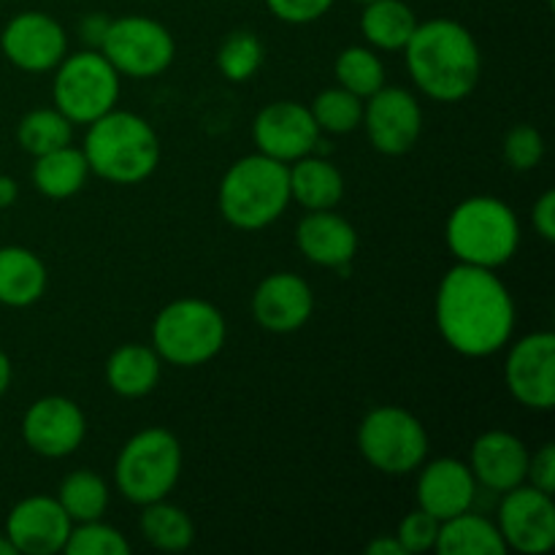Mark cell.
I'll return each instance as SVG.
<instances>
[{
    "mask_svg": "<svg viewBox=\"0 0 555 555\" xmlns=\"http://www.w3.org/2000/svg\"><path fill=\"white\" fill-rule=\"evenodd\" d=\"M434 318L450 350L488 358L513 339L515 301L496 271L459 263L439 282Z\"/></svg>",
    "mask_w": 555,
    "mask_h": 555,
    "instance_id": "1",
    "label": "cell"
},
{
    "mask_svg": "<svg viewBox=\"0 0 555 555\" xmlns=\"http://www.w3.org/2000/svg\"><path fill=\"white\" fill-rule=\"evenodd\" d=\"M404 57L417 90L439 103L469 98L482 74L480 47L455 20L417 22L404 47Z\"/></svg>",
    "mask_w": 555,
    "mask_h": 555,
    "instance_id": "2",
    "label": "cell"
},
{
    "mask_svg": "<svg viewBox=\"0 0 555 555\" xmlns=\"http://www.w3.org/2000/svg\"><path fill=\"white\" fill-rule=\"evenodd\" d=\"M81 152L95 177L112 184H139L160 163V139L144 117L112 108L87 125Z\"/></svg>",
    "mask_w": 555,
    "mask_h": 555,
    "instance_id": "3",
    "label": "cell"
},
{
    "mask_svg": "<svg viewBox=\"0 0 555 555\" xmlns=\"http://www.w3.org/2000/svg\"><path fill=\"white\" fill-rule=\"evenodd\" d=\"M287 204H291L287 166L260 152L233 163L217 193L220 215L238 231H263L285 215Z\"/></svg>",
    "mask_w": 555,
    "mask_h": 555,
    "instance_id": "4",
    "label": "cell"
},
{
    "mask_svg": "<svg viewBox=\"0 0 555 555\" xmlns=\"http://www.w3.org/2000/svg\"><path fill=\"white\" fill-rule=\"evenodd\" d=\"M444 238L459 263L496 271L518 253L520 225L502 198L472 195L450 211Z\"/></svg>",
    "mask_w": 555,
    "mask_h": 555,
    "instance_id": "5",
    "label": "cell"
},
{
    "mask_svg": "<svg viewBox=\"0 0 555 555\" xmlns=\"http://www.w3.org/2000/svg\"><path fill=\"white\" fill-rule=\"evenodd\" d=\"M228 325L220 309L204 298H179L152 323V347L171 366H204L225 347Z\"/></svg>",
    "mask_w": 555,
    "mask_h": 555,
    "instance_id": "6",
    "label": "cell"
},
{
    "mask_svg": "<svg viewBox=\"0 0 555 555\" xmlns=\"http://www.w3.org/2000/svg\"><path fill=\"white\" fill-rule=\"evenodd\" d=\"M182 475V444L166 428H144L125 442L114 464V482L130 504L160 502Z\"/></svg>",
    "mask_w": 555,
    "mask_h": 555,
    "instance_id": "7",
    "label": "cell"
},
{
    "mask_svg": "<svg viewBox=\"0 0 555 555\" xmlns=\"http://www.w3.org/2000/svg\"><path fill=\"white\" fill-rule=\"evenodd\" d=\"M54 70V108L74 125L95 122L117 106L119 74L98 49L65 54Z\"/></svg>",
    "mask_w": 555,
    "mask_h": 555,
    "instance_id": "8",
    "label": "cell"
},
{
    "mask_svg": "<svg viewBox=\"0 0 555 555\" xmlns=\"http://www.w3.org/2000/svg\"><path fill=\"white\" fill-rule=\"evenodd\" d=\"M358 448L366 464L383 475H410L426 464L428 434L412 412L377 406L358 428Z\"/></svg>",
    "mask_w": 555,
    "mask_h": 555,
    "instance_id": "9",
    "label": "cell"
},
{
    "mask_svg": "<svg viewBox=\"0 0 555 555\" xmlns=\"http://www.w3.org/2000/svg\"><path fill=\"white\" fill-rule=\"evenodd\" d=\"M98 52L117 68L119 76L152 79L160 76L177 57V43L166 25L150 16L112 20Z\"/></svg>",
    "mask_w": 555,
    "mask_h": 555,
    "instance_id": "10",
    "label": "cell"
},
{
    "mask_svg": "<svg viewBox=\"0 0 555 555\" xmlns=\"http://www.w3.org/2000/svg\"><path fill=\"white\" fill-rule=\"evenodd\" d=\"M504 383L513 399L526 410L551 412L555 406V336L537 331L509 347L504 361Z\"/></svg>",
    "mask_w": 555,
    "mask_h": 555,
    "instance_id": "11",
    "label": "cell"
},
{
    "mask_svg": "<svg viewBox=\"0 0 555 555\" xmlns=\"http://www.w3.org/2000/svg\"><path fill=\"white\" fill-rule=\"evenodd\" d=\"M499 504V534L507 551L542 555L555 545V504L551 493L534 486H518L502 493Z\"/></svg>",
    "mask_w": 555,
    "mask_h": 555,
    "instance_id": "12",
    "label": "cell"
},
{
    "mask_svg": "<svg viewBox=\"0 0 555 555\" xmlns=\"http://www.w3.org/2000/svg\"><path fill=\"white\" fill-rule=\"evenodd\" d=\"M369 141L390 157L406 155L423 133V108L404 87H379L363 101V119Z\"/></svg>",
    "mask_w": 555,
    "mask_h": 555,
    "instance_id": "13",
    "label": "cell"
},
{
    "mask_svg": "<svg viewBox=\"0 0 555 555\" xmlns=\"http://www.w3.org/2000/svg\"><path fill=\"white\" fill-rule=\"evenodd\" d=\"M0 49L20 70L47 74L68 54V36L54 16L43 11H22L0 33Z\"/></svg>",
    "mask_w": 555,
    "mask_h": 555,
    "instance_id": "14",
    "label": "cell"
},
{
    "mask_svg": "<svg viewBox=\"0 0 555 555\" xmlns=\"http://www.w3.org/2000/svg\"><path fill=\"white\" fill-rule=\"evenodd\" d=\"M320 133L323 130L314 122L309 106L296 101H274L258 112L253 122V139L258 152L274 160L296 163L298 157H307L318 150Z\"/></svg>",
    "mask_w": 555,
    "mask_h": 555,
    "instance_id": "15",
    "label": "cell"
},
{
    "mask_svg": "<svg viewBox=\"0 0 555 555\" xmlns=\"http://www.w3.org/2000/svg\"><path fill=\"white\" fill-rule=\"evenodd\" d=\"M87 421L79 404L65 396H43L22 417V439L43 459H65L85 442Z\"/></svg>",
    "mask_w": 555,
    "mask_h": 555,
    "instance_id": "16",
    "label": "cell"
},
{
    "mask_svg": "<svg viewBox=\"0 0 555 555\" xmlns=\"http://www.w3.org/2000/svg\"><path fill=\"white\" fill-rule=\"evenodd\" d=\"M70 518L54 496H27L5 518V537L16 553L54 555L63 553L70 534Z\"/></svg>",
    "mask_w": 555,
    "mask_h": 555,
    "instance_id": "17",
    "label": "cell"
},
{
    "mask_svg": "<svg viewBox=\"0 0 555 555\" xmlns=\"http://www.w3.org/2000/svg\"><path fill=\"white\" fill-rule=\"evenodd\" d=\"M314 312V293L307 280L291 271L266 276L253 296L255 323L271 334H293L304 328Z\"/></svg>",
    "mask_w": 555,
    "mask_h": 555,
    "instance_id": "18",
    "label": "cell"
},
{
    "mask_svg": "<svg viewBox=\"0 0 555 555\" xmlns=\"http://www.w3.org/2000/svg\"><path fill=\"white\" fill-rule=\"evenodd\" d=\"M477 496V480L469 464L459 459H439L421 466L417 477V507L442 524L472 509Z\"/></svg>",
    "mask_w": 555,
    "mask_h": 555,
    "instance_id": "19",
    "label": "cell"
},
{
    "mask_svg": "<svg viewBox=\"0 0 555 555\" xmlns=\"http://www.w3.org/2000/svg\"><path fill=\"white\" fill-rule=\"evenodd\" d=\"M529 455V448L515 434L486 431L472 444L469 469L477 486L493 493H507L526 482Z\"/></svg>",
    "mask_w": 555,
    "mask_h": 555,
    "instance_id": "20",
    "label": "cell"
},
{
    "mask_svg": "<svg viewBox=\"0 0 555 555\" xmlns=\"http://www.w3.org/2000/svg\"><path fill=\"white\" fill-rule=\"evenodd\" d=\"M296 244L309 263L336 269L347 276V269L358 253V233L336 211L318 209L307 211V217L298 222Z\"/></svg>",
    "mask_w": 555,
    "mask_h": 555,
    "instance_id": "21",
    "label": "cell"
},
{
    "mask_svg": "<svg viewBox=\"0 0 555 555\" xmlns=\"http://www.w3.org/2000/svg\"><path fill=\"white\" fill-rule=\"evenodd\" d=\"M291 179V201L304 206L307 211L334 209L345 195V177L339 168L325 157H298L287 166Z\"/></svg>",
    "mask_w": 555,
    "mask_h": 555,
    "instance_id": "22",
    "label": "cell"
},
{
    "mask_svg": "<svg viewBox=\"0 0 555 555\" xmlns=\"http://www.w3.org/2000/svg\"><path fill=\"white\" fill-rule=\"evenodd\" d=\"M47 291V266L25 247H0V304L25 309Z\"/></svg>",
    "mask_w": 555,
    "mask_h": 555,
    "instance_id": "23",
    "label": "cell"
},
{
    "mask_svg": "<svg viewBox=\"0 0 555 555\" xmlns=\"http://www.w3.org/2000/svg\"><path fill=\"white\" fill-rule=\"evenodd\" d=\"M160 356L155 347L122 345L108 356L106 383L122 399H141L160 383Z\"/></svg>",
    "mask_w": 555,
    "mask_h": 555,
    "instance_id": "24",
    "label": "cell"
},
{
    "mask_svg": "<svg viewBox=\"0 0 555 555\" xmlns=\"http://www.w3.org/2000/svg\"><path fill=\"white\" fill-rule=\"evenodd\" d=\"M434 551L439 555H504L507 545H504L496 524L466 509V513L439 524Z\"/></svg>",
    "mask_w": 555,
    "mask_h": 555,
    "instance_id": "25",
    "label": "cell"
},
{
    "mask_svg": "<svg viewBox=\"0 0 555 555\" xmlns=\"http://www.w3.org/2000/svg\"><path fill=\"white\" fill-rule=\"evenodd\" d=\"M87 177H90V166L85 160V152L70 144L38 155L36 166H33V182H36L38 193L52 201H65L79 193Z\"/></svg>",
    "mask_w": 555,
    "mask_h": 555,
    "instance_id": "26",
    "label": "cell"
},
{
    "mask_svg": "<svg viewBox=\"0 0 555 555\" xmlns=\"http://www.w3.org/2000/svg\"><path fill=\"white\" fill-rule=\"evenodd\" d=\"M415 27V14L401 0H374V3H366L361 14L363 38L383 52H401Z\"/></svg>",
    "mask_w": 555,
    "mask_h": 555,
    "instance_id": "27",
    "label": "cell"
},
{
    "mask_svg": "<svg viewBox=\"0 0 555 555\" xmlns=\"http://www.w3.org/2000/svg\"><path fill=\"white\" fill-rule=\"evenodd\" d=\"M144 513H141V534L157 551L179 553L188 551L195 540V526L190 520V515L184 513L177 504H168L166 499L160 502L144 504Z\"/></svg>",
    "mask_w": 555,
    "mask_h": 555,
    "instance_id": "28",
    "label": "cell"
},
{
    "mask_svg": "<svg viewBox=\"0 0 555 555\" xmlns=\"http://www.w3.org/2000/svg\"><path fill=\"white\" fill-rule=\"evenodd\" d=\"M54 499L65 509L70 524H87V520L103 518L108 507V488L95 472L76 469L65 477Z\"/></svg>",
    "mask_w": 555,
    "mask_h": 555,
    "instance_id": "29",
    "label": "cell"
},
{
    "mask_svg": "<svg viewBox=\"0 0 555 555\" xmlns=\"http://www.w3.org/2000/svg\"><path fill=\"white\" fill-rule=\"evenodd\" d=\"M70 139H74V122L63 117L57 108L27 112L20 119V128H16V141L33 157L47 155V152L60 150V146H68Z\"/></svg>",
    "mask_w": 555,
    "mask_h": 555,
    "instance_id": "30",
    "label": "cell"
},
{
    "mask_svg": "<svg viewBox=\"0 0 555 555\" xmlns=\"http://www.w3.org/2000/svg\"><path fill=\"white\" fill-rule=\"evenodd\" d=\"M334 70L336 79H339V87L350 90L352 95L363 98V101L385 85L383 60L366 47H347L345 52L336 57Z\"/></svg>",
    "mask_w": 555,
    "mask_h": 555,
    "instance_id": "31",
    "label": "cell"
},
{
    "mask_svg": "<svg viewBox=\"0 0 555 555\" xmlns=\"http://www.w3.org/2000/svg\"><path fill=\"white\" fill-rule=\"evenodd\" d=\"M314 122L325 133H352L356 128H361L363 119V98L352 95L345 87H331L323 90L309 106Z\"/></svg>",
    "mask_w": 555,
    "mask_h": 555,
    "instance_id": "32",
    "label": "cell"
},
{
    "mask_svg": "<svg viewBox=\"0 0 555 555\" xmlns=\"http://www.w3.org/2000/svg\"><path fill=\"white\" fill-rule=\"evenodd\" d=\"M266 57L263 41L249 30H236L222 41L217 52V68L228 81H247L260 70Z\"/></svg>",
    "mask_w": 555,
    "mask_h": 555,
    "instance_id": "33",
    "label": "cell"
},
{
    "mask_svg": "<svg viewBox=\"0 0 555 555\" xmlns=\"http://www.w3.org/2000/svg\"><path fill=\"white\" fill-rule=\"evenodd\" d=\"M63 553L68 555H128L130 542L119 534L114 526L103 520H87V524L70 526L68 542Z\"/></svg>",
    "mask_w": 555,
    "mask_h": 555,
    "instance_id": "34",
    "label": "cell"
},
{
    "mask_svg": "<svg viewBox=\"0 0 555 555\" xmlns=\"http://www.w3.org/2000/svg\"><path fill=\"white\" fill-rule=\"evenodd\" d=\"M502 152L504 163H507L509 168H515V171H531V168L540 166L542 157H545V139H542L540 130L531 128V125H518V128H513L504 135Z\"/></svg>",
    "mask_w": 555,
    "mask_h": 555,
    "instance_id": "35",
    "label": "cell"
},
{
    "mask_svg": "<svg viewBox=\"0 0 555 555\" xmlns=\"http://www.w3.org/2000/svg\"><path fill=\"white\" fill-rule=\"evenodd\" d=\"M437 534H439V520L434 515H428L426 509L417 507L415 513L406 515L404 520L399 524V531H396V540L401 542L406 555L415 553H426L434 551L437 545Z\"/></svg>",
    "mask_w": 555,
    "mask_h": 555,
    "instance_id": "36",
    "label": "cell"
},
{
    "mask_svg": "<svg viewBox=\"0 0 555 555\" xmlns=\"http://www.w3.org/2000/svg\"><path fill=\"white\" fill-rule=\"evenodd\" d=\"M334 0H266V9L287 25H309L328 14Z\"/></svg>",
    "mask_w": 555,
    "mask_h": 555,
    "instance_id": "37",
    "label": "cell"
},
{
    "mask_svg": "<svg viewBox=\"0 0 555 555\" xmlns=\"http://www.w3.org/2000/svg\"><path fill=\"white\" fill-rule=\"evenodd\" d=\"M526 480H531V486L540 488V491L551 493L555 491V448L551 442L542 444L534 455H529V472H526Z\"/></svg>",
    "mask_w": 555,
    "mask_h": 555,
    "instance_id": "38",
    "label": "cell"
},
{
    "mask_svg": "<svg viewBox=\"0 0 555 555\" xmlns=\"http://www.w3.org/2000/svg\"><path fill=\"white\" fill-rule=\"evenodd\" d=\"M534 231L540 233L545 242H555V193L553 190H545L540 195V201L534 204Z\"/></svg>",
    "mask_w": 555,
    "mask_h": 555,
    "instance_id": "39",
    "label": "cell"
},
{
    "mask_svg": "<svg viewBox=\"0 0 555 555\" xmlns=\"http://www.w3.org/2000/svg\"><path fill=\"white\" fill-rule=\"evenodd\" d=\"M108 25H112V20H106L103 14H87L85 20H81L79 30H81V38L87 41V47L90 49H101L103 38H106V30Z\"/></svg>",
    "mask_w": 555,
    "mask_h": 555,
    "instance_id": "40",
    "label": "cell"
},
{
    "mask_svg": "<svg viewBox=\"0 0 555 555\" xmlns=\"http://www.w3.org/2000/svg\"><path fill=\"white\" fill-rule=\"evenodd\" d=\"M366 553L369 555H406L404 547H401V542L393 537H377V540H372L366 545Z\"/></svg>",
    "mask_w": 555,
    "mask_h": 555,
    "instance_id": "41",
    "label": "cell"
},
{
    "mask_svg": "<svg viewBox=\"0 0 555 555\" xmlns=\"http://www.w3.org/2000/svg\"><path fill=\"white\" fill-rule=\"evenodd\" d=\"M20 190H16V182L11 177H0V209H9L16 201Z\"/></svg>",
    "mask_w": 555,
    "mask_h": 555,
    "instance_id": "42",
    "label": "cell"
},
{
    "mask_svg": "<svg viewBox=\"0 0 555 555\" xmlns=\"http://www.w3.org/2000/svg\"><path fill=\"white\" fill-rule=\"evenodd\" d=\"M9 385H11V361L9 356L0 350V399H3V393L9 390Z\"/></svg>",
    "mask_w": 555,
    "mask_h": 555,
    "instance_id": "43",
    "label": "cell"
},
{
    "mask_svg": "<svg viewBox=\"0 0 555 555\" xmlns=\"http://www.w3.org/2000/svg\"><path fill=\"white\" fill-rule=\"evenodd\" d=\"M0 555H16V547L11 545V540L9 537H0Z\"/></svg>",
    "mask_w": 555,
    "mask_h": 555,
    "instance_id": "44",
    "label": "cell"
},
{
    "mask_svg": "<svg viewBox=\"0 0 555 555\" xmlns=\"http://www.w3.org/2000/svg\"><path fill=\"white\" fill-rule=\"evenodd\" d=\"M356 3H363V5H366V3H374V0H356Z\"/></svg>",
    "mask_w": 555,
    "mask_h": 555,
    "instance_id": "45",
    "label": "cell"
}]
</instances>
